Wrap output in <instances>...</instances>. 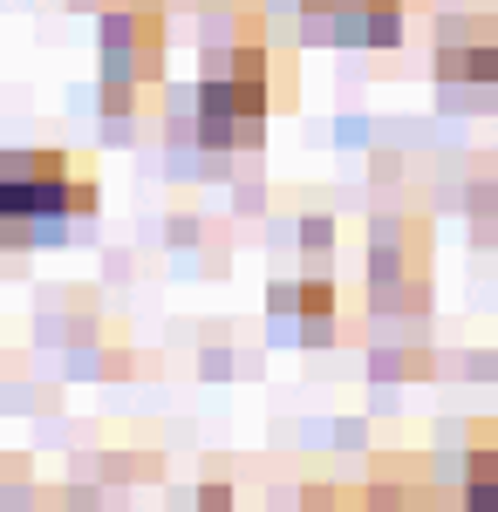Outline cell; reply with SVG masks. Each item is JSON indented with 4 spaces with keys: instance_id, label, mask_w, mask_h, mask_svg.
Listing matches in <instances>:
<instances>
[{
    "instance_id": "obj_1",
    "label": "cell",
    "mask_w": 498,
    "mask_h": 512,
    "mask_svg": "<svg viewBox=\"0 0 498 512\" xmlns=\"http://www.w3.org/2000/svg\"><path fill=\"white\" fill-rule=\"evenodd\" d=\"M0 198L35 226V246H55V239L69 233L76 219L96 212V171L69 151H7L0 158Z\"/></svg>"
},
{
    "instance_id": "obj_2",
    "label": "cell",
    "mask_w": 498,
    "mask_h": 512,
    "mask_svg": "<svg viewBox=\"0 0 498 512\" xmlns=\"http://www.w3.org/2000/svg\"><path fill=\"white\" fill-rule=\"evenodd\" d=\"M164 76V21L151 7H110L103 14V110H130L137 89Z\"/></svg>"
},
{
    "instance_id": "obj_4",
    "label": "cell",
    "mask_w": 498,
    "mask_h": 512,
    "mask_svg": "<svg viewBox=\"0 0 498 512\" xmlns=\"http://www.w3.org/2000/svg\"><path fill=\"white\" fill-rule=\"evenodd\" d=\"M307 14L342 48H389V41H403V0H307Z\"/></svg>"
},
{
    "instance_id": "obj_3",
    "label": "cell",
    "mask_w": 498,
    "mask_h": 512,
    "mask_svg": "<svg viewBox=\"0 0 498 512\" xmlns=\"http://www.w3.org/2000/svg\"><path fill=\"white\" fill-rule=\"evenodd\" d=\"M267 308H273V335H280V342H307V349H314V342L335 335V287L314 280V274L280 280L267 294Z\"/></svg>"
},
{
    "instance_id": "obj_9",
    "label": "cell",
    "mask_w": 498,
    "mask_h": 512,
    "mask_svg": "<svg viewBox=\"0 0 498 512\" xmlns=\"http://www.w3.org/2000/svg\"><path fill=\"white\" fill-rule=\"evenodd\" d=\"M403 512H423V506H403Z\"/></svg>"
},
{
    "instance_id": "obj_8",
    "label": "cell",
    "mask_w": 498,
    "mask_h": 512,
    "mask_svg": "<svg viewBox=\"0 0 498 512\" xmlns=\"http://www.w3.org/2000/svg\"><path fill=\"white\" fill-rule=\"evenodd\" d=\"M198 512H232V485L226 478H212V485L198 492Z\"/></svg>"
},
{
    "instance_id": "obj_7",
    "label": "cell",
    "mask_w": 498,
    "mask_h": 512,
    "mask_svg": "<svg viewBox=\"0 0 498 512\" xmlns=\"http://www.w3.org/2000/svg\"><path fill=\"white\" fill-rule=\"evenodd\" d=\"M301 246H307V253L335 246V219H307V226H301Z\"/></svg>"
},
{
    "instance_id": "obj_6",
    "label": "cell",
    "mask_w": 498,
    "mask_h": 512,
    "mask_svg": "<svg viewBox=\"0 0 498 512\" xmlns=\"http://www.w3.org/2000/svg\"><path fill=\"white\" fill-rule=\"evenodd\" d=\"M28 246H35V226H28V219L0 198V253H28Z\"/></svg>"
},
{
    "instance_id": "obj_5",
    "label": "cell",
    "mask_w": 498,
    "mask_h": 512,
    "mask_svg": "<svg viewBox=\"0 0 498 512\" xmlns=\"http://www.w3.org/2000/svg\"><path fill=\"white\" fill-rule=\"evenodd\" d=\"M458 499H464V512H498V437H492V444H471V451H464Z\"/></svg>"
}]
</instances>
